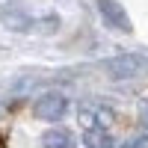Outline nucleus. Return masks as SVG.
Instances as JSON below:
<instances>
[{
    "instance_id": "f03ea898",
    "label": "nucleus",
    "mask_w": 148,
    "mask_h": 148,
    "mask_svg": "<svg viewBox=\"0 0 148 148\" xmlns=\"http://www.w3.org/2000/svg\"><path fill=\"white\" fill-rule=\"evenodd\" d=\"M148 68V62L136 53H121V56H113V59H104V71L110 74L113 80H127V77H136Z\"/></svg>"
},
{
    "instance_id": "0eeeda50",
    "label": "nucleus",
    "mask_w": 148,
    "mask_h": 148,
    "mask_svg": "<svg viewBox=\"0 0 148 148\" xmlns=\"http://www.w3.org/2000/svg\"><path fill=\"white\" fill-rule=\"evenodd\" d=\"M33 30L42 36H53L59 30V15H45V18H33Z\"/></svg>"
},
{
    "instance_id": "f8f14e48",
    "label": "nucleus",
    "mask_w": 148,
    "mask_h": 148,
    "mask_svg": "<svg viewBox=\"0 0 148 148\" xmlns=\"http://www.w3.org/2000/svg\"><path fill=\"white\" fill-rule=\"evenodd\" d=\"M113 148H127V145H113Z\"/></svg>"
},
{
    "instance_id": "ddd939ff",
    "label": "nucleus",
    "mask_w": 148,
    "mask_h": 148,
    "mask_svg": "<svg viewBox=\"0 0 148 148\" xmlns=\"http://www.w3.org/2000/svg\"><path fill=\"white\" fill-rule=\"evenodd\" d=\"M0 148H3V142H0Z\"/></svg>"
},
{
    "instance_id": "9b49d317",
    "label": "nucleus",
    "mask_w": 148,
    "mask_h": 148,
    "mask_svg": "<svg viewBox=\"0 0 148 148\" xmlns=\"http://www.w3.org/2000/svg\"><path fill=\"white\" fill-rule=\"evenodd\" d=\"M127 148H148V136H136V139H130Z\"/></svg>"
},
{
    "instance_id": "39448f33",
    "label": "nucleus",
    "mask_w": 148,
    "mask_h": 148,
    "mask_svg": "<svg viewBox=\"0 0 148 148\" xmlns=\"http://www.w3.org/2000/svg\"><path fill=\"white\" fill-rule=\"evenodd\" d=\"M42 145L45 148H74V136L65 127H51L42 133Z\"/></svg>"
},
{
    "instance_id": "f257e3e1",
    "label": "nucleus",
    "mask_w": 148,
    "mask_h": 148,
    "mask_svg": "<svg viewBox=\"0 0 148 148\" xmlns=\"http://www.w3.org/2000/svg\"><path fill=\"white\" fill-rule=\"evenodd\" d=\"M0 24L9 33H30L33 30V15L27 12V6L21 0H6L0 6Z\"/></svg>"
},
{
    "instance_id": "7ed1b4c3",
    "label": "nucleus",
    "mask_w": 148,
    "mask_h": 148,
    "mask_svg": "<svg viewBox=\"0 0 148 148\" xmlns=\"http://www.w3.org/2000/svg\"><path fill=\"white\" fill-rule=\"evenodd\" d=\"M65 110H68V98L62 92H45V95L36 98L33 116L42 119V121H59L65 116Z\"/></svg>"
},
{
    "instance_id": "20e7f679",
    "label": "nucleus",
    "mask_w": 148,
    "mask_h": 148,
    "mask_svg": "<svg viewBox=\"0 0 148 148\" xmlns=\"http://www.w3.org/2000/svg\"><path fill=\"white\" fill-rule=\"evenodd\" d=\"M98 12H101V18H104L113 30H121V33H130V30H133L127 12H125V6H121L119 0H98Z\"/></svg>"
},
{
    "instance_id": "423d86ee",
    "label": "nucleus",
    "mask_w": 148,
    "mask_h": 148,
    "mask_svg": "<svg viewBox=\"0 0 148 148\" xmlns=\"http://www.w3.org/2000/svg\"><path fill=\"white\" fill-rule=\"evenodd\" d=\"M83 145L86 148H113V139H110V133L107 130H86L83 133Z\"/></svg>"
},
{
    "instance_id": "9d476101",
    "label": "nucleus",
    "mask_w": 148,
    "mask_h": 148,
    "mask_svg": "<svg viewBox=\"0 0 148 148\" xmlns=\"http://www.w3.org/2000/svg\"><path fill=\"white\" fill-rule=\"evenodd\" d=\"M139 125L148 130V101H142V104H139Z\"/></svg>"
},
{
    "instance_id": "6e6552de",
    "label": "nucleus",
    "mask_w": 148,
    "mask_h": 148,
    "mask_svg": "<svg viewBox=\"0 0 148 148\" xmlns=\"http://www.w3.org/2000/svg\"><path fill=\"white\" fill-rule=\"evenodd\" d=\"M113 121H116V113H113L110 107H101V104L95 107V127H98V130H107Z\"/></svg>"
},
{
    "instance_id": "1a4fd4ad",
    "label": "nucleus",
    "mask_w": 148,
    "mask_h": 148,
    "mask_svg": "<svg viewBox=\"0 0 148 148\" xmlns=\"http://www.w3.org/2000/svg\"><path fill=\"white\" fill-rule=\"evenodd\" d=\"M77 119H80V125H83L86 130H95V107H80Z\"/></svg>"
}]
</instances>
